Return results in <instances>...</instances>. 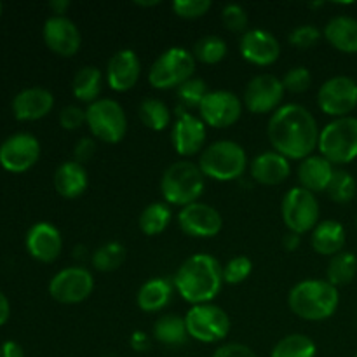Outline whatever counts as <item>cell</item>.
<instances>
[{
	"instance_id": "1",
	"label": "cell",
	"mask_w": 357,
	"mask_h": 357,
	"mask_svg": "<svg viewBox=\"0 0 357 357\" xmlns=\"http://www.w3.org/2000/svg\"><path fill=\"white\" fill-rule=\"evenodd\" d=\"M319 126L309 108L298 103L282 105L268 119L267 136L272 149L289 160L302 162L319 145Z\"/></svg>"
},
{
	"instance_id": "2",
	"label": "cell",
	"mask_w": 357,
	"mask_h": 357,
	"mask_svg": "<svg viewBox=\"0 0 357 357\" xmlns=\"http://www.w3.org/2000/svg\"><path fill=\"white\" fill-rule=\"evenodd\" d=\"M173 284L181 298L192 307L213 303L225 284L223 267L213 255H192L180 265Z\"/></svg>"
},
{
	"instance_id": "3",
	"label": "cell",
	"mask_w": 357,
	"mask_h": 357,
	"mask_svg": "<svg viewBox=\"0 0 357 357\" xmlns=\"http://www.w3.org/2000/svg\"><path fill=\"white\" fill-rule=\"evenodd\" d=\"M340 293L326 279H305L289 289L288 307L296 317L310 323L326 321L337 312Z\"/></svg>"
},
{
	"instance_id": "4",
	"label": "cell",
	"mask_w": 357,
	"mask_h": 357,
	"mask_svg": "<svg viewBox=\"0 0 357 357\" xmlns=\"http://www.w3.org/2000/svg\"><path fill=\"white\" fill-rule=\"evenodd\" d=\"M206 176L202 174L199 164L188 159L176 160L166 167L160 178V194L164 202L169 206H190L199 202L204 194Z\"/></svg>"
},
{
	"instance_id": "5",
	"label": "cell",
	"mask_w": 357,
	"mask_h": 357,
	"mask_svg": "<svg viewBox=\"0 0 357 357\" xmlns=\"http://www.w3.org/2000/svg\"><path fill=\"white\" fill-rule=\"evenodd\" d=\"M199 167L206 178L216 181L239 180L248 169V153L234 139H218L202 150Z\"/></svg>"
},
{
	"instance_id": "6",
	"label": "cell",
	"mask_w": 357,
	"mask_h": 357,
	"mask_svg": "<svg viewBox=\"0 0 357 357\" xmlns=\"http://www.w3.org/2000/svg\"><path fill=\"white\" fill-rule=\"evenodd\" d=\"M319 155L333 166H345L357 159V117L333 119L319 135Z\"/></svg>"
},
{
	"instance_id": "7",
	"label": "cell",
	"mask_w": 357,
	"mask_h": 357,
	"mask_svg": "<svg viewBox=\"0 0 357 357\" xmlns=\"http://www.w3.org/2000/svg\"><path fill=\"white\" fill-rule=\"evenodd\" d=\"M86 124L94 139L117 145L128 132V115L117 100L100 98L86 108Z\"/></svg>"
},
{
	"instance_id": "8",
	"label": "cell",
	"mask_w": 357,
	"mask_h": 357,
	"mask_svg": "<svg viewBox=\"0 0 357 357\" xmlns=\"http://www.w3.org/2000/svg\"><path fill=\"white\" fill-rule=\"evenodd\" d=\"M195 61L192 51L185 47H169L164 51L149 70V82L153 89H178L190 80L195 73Z\"/></svg>"
},
{
	"instance_id": "9",
	"label": "cell",
	"mask_w": 357,
	"mask_h": 357,
	"mask_svg": "<svg viewBox=\"0 0 357 357\" xmlns=\"http://www.w3.org/2000/svg\"><path fill=\"white\" fill-rule=\"evenodd\" d=\"M188 337L201 344H218L230 333V317L225 310L215 303L194 305L185 314Z\"/></svg>"
},
{
	"instance_id": "10",
	"label": "cell",
	"mask_w": 357,
	"mask_h": 357,
	"mask_svg": "<svg viewBox=\"0 0 357 357\" xmlns=\"http://www.w3.org/2000/svg\"><path fill=\"white\" fill-rule=\"evenodd\" d=\"M282 222L288 227V232L303 236L312 232L319 223L321 208L317 195L305 190L303 187H293L286 192L281 202Z\"/></svg>"
},
{
	"instance_id": "11",
	"label": "cell",
	"mask_w": 357,
	"mask_h": 357,
	"mask_svg": "<svg viewBox=\"0 0 357 357\" xmlns=\"http://www.w3.org/2000/svg\"><path fill=\"white\" fill-rule=\"evenodd\" d=\"M94 275L86 267L73 265L61 268L49 281V295L52 300L63 305H77L93 295Z\"/></svg>"
},
{
	"instance_id": "12",
	"label": "cell",
	"mask_w": 357,
	"mask_h": 357,
	"mask_svg": "<svg viewBox=\"0 0 357 357\" xmlns=\"http://www.w3.org/2000/svg\"><path fill=\"white\" fill-rule=\"evenodd\" d=\"M317 107L333 119L349 117L357 107V82L347 75L324 80L317 91Z\"/></svg>"
},
{
	"instance_id": "13",
	"label": "cell",
	"mask_w": 357,
	"mask_h": 357,
	"mask_svg": "<svg viewBox=\"0 0 357 357\" xmlns=\"http://www.w3.org/2000/svg\"><path fill=\"white\" fill-rule=\"evenodd\" d=\"M206 139H208V126L202 122L201 117L178 105L176 119L171 128V143L174 152L185 159L201 155L202 150L206 149Z\"/></svg>"
},
{
	"instance_id": "14",
	"label": "cell",
	"mask_w": 357,
	"mask_h": 357,
	"mask_svg": "<svg viewBox=\"0 0 357 357\" xmlns=\"http://www.w3.org/2000/svg\"><path fill=\"white\" fill-rule=\"evenodd\" d=\"M284 94L286 89L282 86V79L272 75V73H260L248 82L243 103L244 108H248L251 114L272 115L282 107Z\"/></svg>"
},
{
	"instance_id": "15",
	"label": "cell",
	"mask_w": 357,
	"mask_h": 357,
	"mask_svg": "<svg viewBox=\"0 0 357 357\" xmlns=\"http://www.w3.org/2000/svg\"><path fill=\"white\" fill-rule=\"evenodd\" d=\"M244 110V103L236 93L227 89L209 91L199 107V117L206 126L215 129H227L236 124Z\"/></svg>"
},
{
	"instance_id": "16",
	"label": "cell",
	"mask_w": 357,
	"mask_h": 357,
	"mask_svg": "<svg viewBox=\"0 0 357 357\" xmlns=\"http://www.w3.org/2000/svg\"><path fill=\"white\" fill-rule=\"evenodd\" d=\"M40 142L30 132L10 135L0 145V166L14 174L26 173L40 159Z\"/></svg>"
},
{
	"instance_id": "17",
	"label": "cell",
	"mask_w": 357,
	"mask_h": 357,
	"mask_svg": "<svg viewBox=\"0 0 357 357\" xmlns=\"http://www.w3.org/2000/svg\"><path fill=\"white\" fill-rule=\"evenodd\" d=\"M178 225L185 236L194 239H213L222 232L223 216L216 208L199 201L180 209Z\"/></svg>"
},
{
	"instance_id": "18",
	"label": "cell",
	"mask_w": 357,
	"mask_h": 357,
	"mask_svg": "<svg viewBox=\"0 0 357 357\" xmlns=\"http://www.w3.org/2000/svg\"><path fill=\"white\" fill-rule=\"evenodd\" d=\"M42 38L54 54L72 58L82 47V35L79 26L66 16H51L42 28Z\"/></svg>"
},
{
	"instance_id": "19",
	"label": "cell",
	"mask_w": 357,
	"mask_h": 357,
	"mask_svg": "<svg viewBox=\"0 0 357 357\" xmlns=\"http://www.w3.org/2000/svg\"><path fill=\"white\" fill-rule=\"evenodd\" d=\"M239 52L244 61L255 66H271L281 56V44L274 33L264 28H250L239 40Z\"/></svg>"
},
{
	"instance_id": "20",
	"label": "cell",
	"mask_w": 357,
	"mask_h": 357,
	"mask_svg": "<svg viewBox=\"0 0 357 357\" xmlns=\"http://www.w3.org/2000/svg\"><path fill=\"white\" fill-rule=\"evenodd\" d=\"M24 246L31 258L42 264H52L59 258L63 250L61 232L49 222H37L28 229Z\"/></svg>"
},
{
	"instance_id": "21",
	"label": "cell",
	"mask_w": 357,
	"mask_h": 357,
	"mask_svg": "<svg viewBox=\"0 0 357 357\" xmlns=\"http://www.w3.org/2000/svg\"><path fill=\"white\" fill-rule=\"evenodd\" d=\"M139 77H142V61L132 49H121L108 61L105 79L114 93L131 91L138 84Z\"/></svg>"
},
{
	"instance_id": "22",
	"label": "cell",
	"mask_w": 357,
	"mask_h": 357,
	"mask_svg": "<svg viewBox=\"0 0 357 357\" xmlns=\"http://www.w3.org/2000/svg\"><path fill=\"white\" fill-rule=\"evenodd\" d=\"M10 107L17 121H40L54 108V94L44 87H26L14 96Z\"/></svg>"
},
{
	"instance_id": "23",
	"label": "cell",
	"mask_w": 357,
	"mask_h": 357,
	"mask_svg": "<svg viewBox=\"0 0 357 357\" xmlns=\"http://www.w3.org/2000/svg\"><path fill=\"white\" fill-rule=\"evenodd\" d=\"M250 173L253 181L265 185V187H275L284 183L291 174V160L278 153L275 150L261 152L251 160Z\"/></svg>"
},
{
	"instance_id": "24",
	"label": "cell",
	"mask_w": 357,
	"mask_h": 357,
	"mask_svg": "<svg viewBox=\"0 0 357 357\" xmlns=\"http://www.w3.org/2000/svg\"><path fill=\"white\" fill-rule=\"evenodd\" d=\"M333 164L328 159H324L323 155H319V153H314V155L303 159L302 162H300L298 169H296L300 187L312 192V194L326 192L331 180H333Z\"/></svg>"
},
{
	"instance_id": "25",
	"label": "cell",
	"mask_w": 357,
	"mask_h": 357,
	"mask_svg": "<svg viewBox=\"0 0 357 357\" xmlns=\"http://www.w3.org/2000/svg\"><path fill=\"white\" fill-rule=\"evenodd\" d=\"M54 190L61 195L63 199H77L87 190L89 185V176L82 164L75 160H66L59 164L58 169L54 171Z\"/></svg>"
},
{
	"instance_id": "26",
	"label": "cell",
	"mask_w": 357,
	"mask_h": 357,
	"mask_svg": "<svg viewBox=\"0 0 357 357\" xmlns=\"http://www.w3.org/2000/svg\"><path fill=\"white\" fill-rule=\"evenodd\" d=\"M347 243V234L344 225L337 220H324L316 225L310 237L312 250L323 257H335L342 253Z\"/></svg>"
},
{
	"instance_id": "27",
	"label": "cell",
	"mask_w": 357,
	"mask_h": 357,
	"mask_svg": "<svg viewBox=\"0 0 357 357\" xmlns=\"http://www.w3.org/2000/svg\"><path fill=\"white\" fill-rule=\"evenodd\" d=\"M174 284L166 278H152L142 284L136 295V303L146 314L160 312L173 296Z\"/></svg>"
},
{
	"instance_id": "28",
	"label": "cell",
	"mask_w": 357,
	"mask_h": 357,
	"mask_svg": "<svg viewBox=\"0 0 357 357\" xmlns=\"http://www.w3.org/2000/svg\"><path fill=\"white\" fill-rule=\"evenodd\" d=\"M324 38L337 51L345 54L357 52V20L352 16H335L326 23L323 31Z\"/></svg>"
},
{
	"instance_id": "29",
	"label": "cell",
	"mask_w": 357,
	"mask_h": 357,
	"mask_svg": "<svg viewBox=\"0 0 357 357\" xmlns=\"http://www.w3.org/2000/svg\"><path fill=\"white\" fill-rule=\"evenodd\" d=\"M152 337L160 345H166V347H180L188 338L185 317L176 316V314H164L153 324Z\"/></svg>"
},
{
	"instance_id": "30",
	"label": "cell",
	"mask_w": 357,
	"mask_h": 357,
	"mask_svg": "<svg viewBox=\"0 0 357 357\" xmlns=\"http://www.w3.org/2000/svg\"><path fill=\"white\" fill-rule=\"evenodd\" d=\"M101 86H103V73L96 66H82V68L77 70V73L73 75L72 80V93L75 96V100L82 101V103H94L96 100H100Z\"/></svg>"
},
{
	"instance_id": "31",
	"label": "cell",
	"mask_w": 357,
	"mask_h": 357,
	"mask_svg": "<svg viewBox=\"0 0 357 357\" xmlns=\"http://www.w3.org/2000/svg\"><path fill=\"white\" fill-rule=\"evenodd\" d=\"M171 218H173V213H171L169 204H166V202H152V204L145 206V209L139 213V230L149 237L160 236L169 227Z\"/></svg>"
},
{
	"instance_id": "32",
	"label": "cell",
	"mask_w": 357,
	"mask_h": 357,
	"mask_svg": "<svg viewBox=\"0 0 357 357\" xmlns=\"http://www.w3.org/2000/svg\"><path fill=\"white\" fill-rule=\"evenodd\" d=\"M138 117L146 129L155 132L164 131L171 124L169 107L162 100H157V98H145L139 103Z\"/></svg>"
},
{
	"instance_id": "33",
	"label": "cell",
	"mask_w": 357,
	"mask_h": 357,
	"mask_svg": "<svg viewBox=\"0 0 357 357\" xmlns=\"http://www.w3.org/2000/svg\"><path fill=\"white\" fill-rule=\"evenodd\" d=\"M357 275V257L351 251H342V253L331 257L326 268V281L331 282L335 288L351 284Z\"/></svg>"
},
{
	"instance_id": "34",
	"label": "cell",
	"mask_w": 357,
	"mask_h": 357,
	"mask_svg": "<svg viewBox=\"0 0 357 357\" xmlns=\"http://www.w3.org/2000/svg\"><path fill=\"white\" fill-rule=\"evenodd\" d=\"M271 357H317V345L307 335H286L274 345Z\"/></svg>"
},
{
	"instance_id": "35",
	"label": "cell",
	"mask_w": 357,
	"mask_h": 357,
	"mask_svg": "<svg viewBox=\"0 0 357 357\" xmlns=\"http://www.w3.org/2000/svg\"><path fill=\"white\" fill-rule=\"evenodd\" d=\"M128 251L126 246L119 241H110V243L101 244L100 248L91 255V265L98 272H114L126 261Z\"/></svg>"
},
{
	"instance_id": "36",
	"label": "cell",
	"mask_w": 357,
	"mask_h": 357,
	"mask_svg": "<svg viewBox=\"0 0 357 357\" xmlns=\"http://www.w3.org/2000/svg\"><path fill=\"white\" fill-rule=\"evenodd\" d=\"M192 54L195 61H201L204 65H218L229 54V45L218 35H204L195 42Z\"/></svg>"
},
{
	"instance_id": "37",
	"label": "cell",
	"mask_w": 357,
	"mask_h": 357,
	"mask_svg": "<svg viewBox=\"0 0 357 357\" xmlns=\"http://www.w3.org/2000/svg\"><path fill=\"white\" fill-rule=\"evenodd\" d=\"M357 183L356 178L352 176L349 171L345 169H335L333 180H331L330 187H328L326 194L331 201L338 202V204H347L356 197Z\"/></svg>"
},
{
	"instance_id": "38",
	"label": "cell",
	"mask_w": 357,
	"mask_h": 357,
	"mask_svg": "<svg viewBox=\"0 0 357 357\" xmlns=\"http://www.w3.org/2000/svg\"><path fill=\"white\" fill-rule=\"evenodd\" d=\"M208 84H206V80L201 79V77H192L190 80L181 84L176 89L180 107L187 108V110H190V108H197L199 110V107H201V103L204 101V98L208 96Z\"/></svg>"
},
{
	"instance_id": "39",
	"label": "cell",
	"mask_w": 357,
	"mask_h": 357,
	"mask_svg": "<svg viewBox=\"0 0 357 357\" xmlns=\"http://www.w3.org/2000/svg\"><path fill=\"white\" fill-rule=\"evenodd\" d=\"M222 23L232 33H246L250 30V14L241 3H227L222 9Z\"/></svg>"
},
{
	"instance_id": "40",
	"label": "cell",
	"mask_w": 357,
	"mask_h": 357,
	"mask_svg": "<svg viewBox=\"0 0 357 357\" xmlns=\"http://www.w3.org/2000/svg\"><path fill=\"white\" fill-rule=\"evenodd\" d=\"M253 272V261L250 257H234L223 265V281L227 284H241V282L246 281L248 278Z\"/></svg>"
},
{
	"instance_id": "41",
	"label": "cell",
	"mask_w": 357,
	"mask_h": 357,
	"mask_svg": "<svg viewBox=\"0 0 357 357\" xmlns=\"http://www.w3.org/2000/svg\"><path fill=\"white\" fill-rule=\"evenodd\" d=\"M282 86H284L286 93L302 94L310 89L312 86V73L307 66H293L291 70L286 72L282 77Z\"/></svg>"
},
{
	"instance_id": "42",
	"label": "cell",
	"mask_w": 357,
	"mask_h": 357,
	"mask_svg": "<svg viewBox=\"0 0 357 357\" xmlns=\"http://www.w3.org/2000/svg\"><path fill=\"white\" fill-rule=\"evenodd\" d=\"M213 3L209 0H174L173 13L181 20H199L206 16Z\"/></svg>"
},
{
	"instance_id": "43",
	"label": "cell",
	"mask_w": 357,
	"mask_h": 357,
	"mask_svg": "<svg viewBox=\"0 0 357 357\" xmlns=\"http://www.w3.org/2000/svg\"><path fill=\"white\" fill-rule=\"evenodd\" d=\"M321 30L316 24H300V26L293 28L291 33L288 35V40L293 47L298 49H310L319 42Z\"/></svg>"
},
{
	"instance_id": "44",
	"label": "cell",
	"mask_w": 357,
	"mask_h": 357,
	"mask_svg": "<svg viewBox=\"0 0 357 357\" xmlns=\"http://www.w3.org/2000/svg\"><path fill=\"white\" fill-rule=\"evenodd\" d=\"M86 124V110L79 105H68L59 112V126L66 131H77Z\"/></svg>"
},
{
	"instance_id": "45",
	"label": "cell",
	"mask_w": 357,
	"mask_h": 357,
	"mask_svg": "<svg viewBox=\"0 0 357 357\" xmlns=\"http://www.w3.org/2000/svg\"><path fill=\"white\" fill-rule=\"evenodd\" d=\"M96 139H94L93 136H84V138H80L79 142L75 143V146H73V160L84 166V164L89 162V160L96 155Z\"/></svg>"
},
{
	"instance_id": "46",
	"label": "cell",
	"mask_w": 357,
	"mask_h": 357,
	"mask_svg": "<svg viewBox=\"0 0 357 357\" xmlns=\"http://www.w3.org/2000/svg\"><path fill=\"white\" fill-rule=\"evenodd\" d=\"M211 357H258L255 354V351L251 347L244 344H237V342H232V344H223L213 352Z\"/></svg>"
},
{
	"instance_id": "47",
	"label": "cell",
	"mask_w": 357,
	"mask_h": 357,
	"mask_svg": "<svg viewBox=\"0 0 357 357\" xmlns=\"http://www.w3.org/2000/svg\"><path fill=\"white\" fill-rule=\"evenodd\" d=\"M129 344H131L132 351L146 352L150 349V345H152V340H150V337L145 333V331H135V333L131 335Z\"/></svg>"
},
{
	"instance_id": "48",
	"label": "cell",
	"mask_w": 357,
	"mask_h": 357,
	"mask_svg": "<svg viewBox=\"0 0 357 357\" xmlns=\"http://www.w3.org/2000/svg\"><path fill=\"white\" fill-rule=\"evenodd\" d=\"M0 354L2 357H24V351L17 342H3L2 347H0Z\"/></svg>"
},
{
	"instance_id": "49",
	"label": "cell",
	"mask_w": 357,
	"mask_h": 357,
	"mask_svg": "<svg viewBox=\"0 0 357 357\" xmlns=\"http://www.w3.org/2000/svg\"><path fill=\"white\" fill-rule=\"evenodd\" d=\"M300 244H302V236H298V234L295 232H288L284 236V239H282V246H284V250L289 251V253L298 250Z\"/></svg>"
},
{
	"instance_id": "50",
	"label": "cell",
	"mask_w": 357,
	"mask_h": 357,
	"mask_svg": "<svg viewBox=\"0 0 357 357\" xmlns=\"http://www.w3.org/2000/svg\"><path fill=\"white\" fill-rule=\"evenodd\" d=\"M9 316H10V303L9 300H7V296L0 291V326H3V324L9 321Z\"/></svg>"
},
{
	"instance_id": "51",
	"label": "cell",
	"mask_w": 357,
	"mask_h": 357,
	"mask_svg": "<svg viewBox=\"0 0 357 357\" xmlns=\"http://www.w3.org/2000/svg\"><path fill=\"white\" fill-rule=\"evenodd\" d=\"M49 9L52 10V16H65L66 10L70 9L68 0H52L49 2Z\"/></svg>"
},
{
	"instance_id": "52",
	"label": "cell",
	"mask_w": 357,
	"mask_h": 357,
	"mask_svg": "<svg viewBox=\"0 0 357 357\" xmlns=\"http://www.w3.org/2000/svg\"><path fill=\"white\" fill-rule=\"evenodd\" d=\"M87 257V248L86 246H82V244H79V246H75L73 248V258H75V260H84V258Z\"/></svg>"
},
{
	"instance_id": "53",
	"label": "cell",
	"mask_w": 357,
	"mask_h": 357,
	"mask_svg": "<svg viewBox=\"0 0 357 357\" xmlns=\"http://www.w3.org/2000/svg\"><path fill=\"white\" fill-rule=\"evenodd\" d=\"M135 6L136 7H155V6H160V2L159 0H152V2H143V0H136L135 2Z\"/></svg>"
},
{
	"instance_id": "54",
	"label": "cell",
	"mask_w": 357,
	"mask_h": 357,
	"mask_svg": "<svg viewBox=\"0 0 357 357\" xmlns=\"http://www.w3.org/2000/svg\"><path fill=\"white\" fill-rule=\"evenodd\" d=\"M2 9H3V6H2V2H0V16H2Z\"/></svg>"
},
{
	"instance_id": "55",
	"label": "cell",
	"mask_w": 357,
	"mask_h": 357,
	"mask_svg": "<svg viewBox=\"0 0 357 357\" xmlns=\"http://www.w3.org/2000/svg\"><path fill=\"white\" fill-rule=\"evenodd\" d=\"M356 227H357V216H356Z\"/></svg>"
},
{
	"instance_id": "56",
	"label": "cell",
	"mask_w": 357,
	"mask_h": 357,
	"mask_svg": "<svg viewBox=\"0 0 357 357\" xmlns=\"http://www.w3.org/2000/svg\"><path fill=\"white\" fill-rule=\"evenodd\" d=\"M354 357H357V352H356V356H354Z\"/></svg>"
},
{
	"instance_id": "57",
	"label": "cell",
	"mask_w": 357,
	"mask_h": 357,
	"mask_svg": "<svg viewBox=\"0 0 357 357\" xmlns=\"http://www.w3.org/2000/svg\"><path fill=\"white\" fill-rule=\"evenodd\" d=\"M0 357H2V354H0Z\"/></svg>"
}]
</instances>
